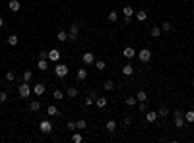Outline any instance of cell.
<instances>
[{
  "label": "cell",
  "instance_id": "obj_22",
  "mask_svg": "<svg viewBox=\"0 0 194 143\" xmlns=\"http://www.w3.org/2000/svg\"><path fill=\"white\" fill-rule=\"evenodd\" d=\"M138 110H140L142 114H146V112H148V110H150V107H148V100H140V104H138Z\"/></svg>",
  "mask_w": 194,
  "mask_h": 143
},
{
  "label": "cell",
  "instance_id": "obj_35",
  "mask_svg": "<svg viewBox=\"0 0 194 143\" xmlns=\"http://www.w3.org/2000/svg\"><path fill=\"white\" fill-rule=\"evenodd\" d=\"M86 126H87L86 120H78L76 122V130H86Z\"/></svg>",
  "mask_w": 194,
  "mask_h": 143
},
{
  "label": "cell",
  "instance_id": "obj_40",
  "mask_svg": "<svg viewBox=\"0 0 194 143\" xmlns=\"http://www.w3.org/2000/svg\"><path fill=\"white\" fill-rule=\"evenodd\" d=\"M93 103H95V95H91L90 99H86V107H91Z\"/></svg>",
  "mask_w": 194,
  "mask_h": 143
},
{
  "label": "cell",
  "instance_id": "obj_6",
  "mask_svg": "<svg viewBox=\"0 0 194 143\" xmlns=\"http://www.w3.org/2000/svg\"><path fill=\"white\" fill-rule=\"evenodd\" d=\"M82 62L86 66L93 64V62H95V54H93V52H83V54H82Z\"/></svg>",
  "mask_w": 194,
  "mask_h": 143
},
{
  "label": "cell",
  "instance_id": "obj_44",
  "mask_svg": "<svg viewBox=\"0 0 194 143\" xmlns=\"http://www.w3.org/2000/svg\"><path fill=\"white\" fill-rule=\"evenodd\" d=\"M66 128H68V130H76V122H68Z\"/></svg>",
  "mask_w": 194,
  "mask_h": 143
},
{
  "label": "cell",
  "instance_id": "obj_38",
  "mask_svg": "<svg viewBox=\"0 0 194 143\" xmlns=\"http://www.w3.org/2000/svg\"><path fill=\"white\" fill-rule=\"evenodd\" d=\"M6 100H8V93L6 91H0V104L6 103Z\"/></svg>",
  "mask_w": 194,
  "mask_h": 143
},
{
  "label": "cell",
  "instance_id": "obj_2",
  "mask_svg": "<svg viewBox=\"0 0 194 143\" xmlns=\"http://www.w3.org/2000/svg\"><path fill=\"white\" fill-rule=\"evenodd\" d=\"M31 93H33V87H31L29 83H25V81H23V83H19V87H18V95H19L22 99H27Z\"/></svg>",
  "mask_w": 194,
  "mask_h": 143
},
{
  "label": "cell",
  "instance_id": "obj_17",
  "mask_svg": "<svg viewBox=\"0 0 194 143\" xmlns=\"http://www.w3.org/2000/svg\"><path fill=\"white\" fill-rule=\"evenodd\" d=\"M122 73H124L126 77H130V76L134 73V66H132V64H126V66H122Z\"/></svg>",
  "mask_w": 194,
  "mask_h": 143
},
{
  "label": "cell",
  "instance_id": "obj_41",
  "mask_svg": "<svg viewBox=\"0 0 194 143\" xmlns=\"http://www.w3.org/2000/svg\"><path fill=\"white\" fill-rule=\"evenodd\" d=\"M132 122H134V118H132V116H124V126H126V128H128L130 124H132Z\"/></svg>",
  "mask_w": 194,
  "mask_h": 143
},
{
  "label": "cell",
  "instance_id": "obj_16",
  "mask_svg": "<svg viewBox=\"0 0 194 143\" xmlns=\"http://www.w3.org/2000/svg\"><path fill=\"white\" fill-rule=\"evenodd\" d=\"M56 41H58V43H66L68 41V31H58V33H56Z\"/></svg>",
  "mask_w": 194,
  "mask_h": 143
},
{
  "label": "cell",
  "instance_id": "obj_1",
  "mask_svg": "<svg viewBox=\"0 0 194 143\" xmlns=\"http://www.w3.org/2000/svg\"><path fill=\"white\" fill-rule=\"evenodd\" d=\"M78 37H80V22H74L68 27V41H78Z\"/></svg>",
  "mask_w": 194,
  "mask_h": 143
},
{
  "label": "cell",
  "instance_id": "obj_5",
  "mask_svg": "<svg viewBox=\"0 0 194 143\" xmlns=\"http://www.w3.org/2000/svg\"><path fill=\"white\" fill-rule=\"evenodd\" d=\"M39 130H41V134H52V124H51V120H41V124H39Z\"/></svg>",
  "mask_w": 194,
  "mask_h": 143
},
{
  "label": "cell",
  "instance_id": "obj_4",
  "mask_svg": "<svg viewBox=\"0 0 194 143\" xmlns=\"http://www.w3.org/2000/svg\"><path fill=\"white\" fill-rule=\"evenodd\" d=\"M68 72H70V70H68V66H66V64H56V66H55V73H56V77H66V76H68Z\"/></svg>",
  "mask_w": 194,
  "mask_h": 143
},
{
  "label": "cell",
  "instance_id": "obj_24",
  "mask_svg": "<svg viewBox=\"0 0 194 143\" xmlns=\"http://www.w3.org/2000/svg\"><path fill=\"white\" fill-rule=\"evenodd\" d=\"M29 110H31V112H39V110H41V103H39V100H33V103L29 104Z\"/></svg>",
  "mask_w": 194,
  "mask_h": 143
},
{
  "label": "cell",
  "instance_id": "obj_25",
  "mask_svg": "<svg viewBox=\"0 0 194 143\" xmlns=\"http://www.w3.org/2000/svg\"><path fill=\"white\" fill-rule=\"evenodd\" d=\"M18 43H19V37H18V35H10V37H8V45H10V46H16Z\"/></svg>",
  "mask_w": 194,
  "mask_h": 143
},
{
  "label": "cell",
  "instance_id": "obj_29",
  "mask_svg": "<svg viewBox=\"0 0 194 143\" xmlns=\"http://www.w3.org/2000/svg\"><path fill=\"white\" fill-rule=\"evenodd\" d=\"M52 99H56V100H62V99H64V93H62L60 89H55V91H52Z\"/></svg>",
  "mask_w": 194,
  "mask_h": 143
},
{
  "label": "cell",
  "instance_id": "obj_13",
  "mask_svg": "<svg viewBox=\"0 0 194 143\" xmlns=\"http://www.w3.org/2000/svg\"><path fill=\"white\" fill-rule=\"evenodd\" d=\"M37 68H39L41 72L49 70V60H47V58H39V62H37Z\"/></svg>",
  "mask_w": 194,
  "mask_h": 143
},
{
  "label": "cell",
  "instance_id": "obj_28",
  "mask_svg": "<svg viewBox=\"0 0 194 143\" xmlns=\"http://www.w3.org/2000/svg\"><path fill=\"white\" fill-rule=\"evenodd\" d=\"M185 122H188V124H192V122H194V110L185 112Z\"/></svg>",
  "mask_w": 194,
  "mask_h": 143
},
{
  "label": "cell",
  "instance_id": "obj_34",
  "mask_svg": "<svg viewBox=\"0 0 194 143\" xmlns=\"http://www.w3.org/2000/svg\"><path fill=\"white\" fill-rule=\"evenodd\" d=\"M150 35H151V37H159V35H161V29L155 25V27H151V29H150Z\"/></svg>",
  "mask_w": 194,
  "mask_h": 143
},
{
  "label": "cell",
  "instance_id": "obj_46",
  "mask_svg": "<svg viewBox=\"0 0 194 143\" xmlns=\"http://www.w3.org/2000/svg\"><path fill=\"white\" fill-rule=\"evenodd\" d=\"M186 2H190V0H186Z\"/></svg>",
  "mask_w": 194,
  "mask_h": 143
},
{
  "label": "cell",
  "instance_id": "obj_3",
  "mask_svg": "<svg viewBox=\"0 0 194 143\" xmlns=\"http://www.w3.org/2000/svg\"><path fill=\"white\" fill-rule=\"evenodd\" d=\"M136 56L140 58V62H142V64H148V62L151 60V50H150V49H142V50L136 52Z\"/></svg>",
  "mask_w": 194,
  "mask_h": 143
},
{
  "label": "cell",
  "instance_id": "obj_7",
  "mask_svg": "<svg viewBox=\"0 0 194 143\" xmlns=\"http://www.w3.org/2000/svg\"><path fill=\"white\" fill-rule=\"evenodd\" d=\"M122 14H124V18H126V22H132L134 8H132V6H124V8H122Z\"/></svg>",
  "mask_w": 194,
  "mask_h": 143
},
{
  "label": "cell",
  "instance_id": "obj_18",
  "mask_svg": "<svg viewBox=\"0 0 194 143\" xmlns=\"http://www.w3.org/2000/svg\"><path fill=\"white\" fill-rule=\"evenodd\" d=\"M134 15H136V19H138V22H146V19H148V14H146L144 10H138V12H134Z\"/></svg>",
  "mask_w": 194,
  "mask_h": 143
},
{
  "label": "cell",
  "instance_id": "obj_12",
  "mask_svg": "<svg viewBox=\"0 0 194 143\" xmlns=\"http://www.w3.org/2000/svg\"><path fill=\"white\" fill-rule=\"evenodd\" d=\"M122 56H124V58H128V60H130V58H134V56H136V50L132 49V46H126V49L122 50Z\"/></svg>",
  "mask_w": 194,
  "mask_h": 143
},
{
  "label": "cell",
  "instance_id": "obj_23",
  "mask_svg": "<svg viewBox=\"0 0 194 143\" xmlns=\"http://www.w3.org/2000/svg\"><path fill=\"white\" fill-rule=\"evenodd\" d=\"M47 114H51V116H60L58 108H56L55 104H49V108H47Z\"/></svg>",
  "mask_w": 194,
  "mask_h": 143
},
{
  "label": "cell",
  "instance_id": "obj_9",
  "mask_svg": "<svg viewBox=\"0 0 194 143\" xmlns=\"http://www.w3.org/2000/svg\"><path fill=\"white\" fill-rule=\"evenodd\" d=\"M8 8H10V12H19V8H22V6H19V0H10V2H8Z\"/></svg>",
  "mask_w": 194,
  "mask_h": 143
},
{
  "label": "cell",
  "instance_id": "obj_8",
  "mask_svg": "<svg viewBox=\"0 0 194 143\" xmlns=\"http://www.w3.org/2000/svg\"><path fill=\"white\" fill-rule=\"evenodd\" d=\"M60 60V50L58 49H52L49 52V62H58Z\"/></svg>",
  "mask_w": 194,
  "mask_h": 143
},
{
  "label": "cell",
  "instance_id": "obj_33",
  "mask_svg": "<svg viewBox=\"0 0 194 143\" xmlns=\"http://www.w3.org/2000/svg\"><path fill=\"white\" fill-rule=\"evenodd\" d=\"M136 99H138V100H148V93H146V91H138V93H136Z\"/></svg>",
  "mask_w": 194,
  "mask_h": 143
},
{
  "label": "cell",
  "instance_id": "obj_21",
  "mask_svg": "<svg viewBox=\"0 0 194 143\" xmlns=\"http://www.w3.org/2000/svg\"><path fill=\"white\" fill-rule=\"evenodd\" d=\"M146 120H148V122H155L157 120V112H155V110H148V112H146Z\"/></svg>",
  "mask_w": 194,
  "mask_h": 143
},
{
  "label": "cell",
  "instance_id": "obj_31",
  "mask_svg": "<svg viewBox=\"0 0 194 143\" xmlns=\"http://www.w3.org/2000/svg\"><path fill=\"white\" fill-rule=\"evenodd\" d=\"M124 103H126V107H134V104L138 103V99H136V97H126V99H124Z\"/></svg>",
  "mask_w": 194,
  "mask_h": 143
},
{
  "label": "cell",
  "instance_id": "obj_14",
  "mask_svg": "<svg viewBox=\"0 0 194 143\" xmlns=\"http://www.w3.org/2000/svg\"><path fill=\"white\" fill-rule=\"evenodd\" d=\"M33 93L37 95V97H41V95L45 93V85H43V83H35V85H33Z\"/></svg>",
  "mask_w": 194,
  "mask_h": 143
},
{
  "label": "cell",
  "instance_id": "obj_32",
  "mask_svg": "<svg viewBox=\"0 0 194 143\" xmlns=\"http://www.w3.org/2000/svg\"><path fill=\"white\" fill-rule=\"evenodd\" d=\"M167 114H169V108H167V107H161L159 110H157V116H161V118H165Z\"/></svg>",
  "mask_w": 194,
  "mask_h": 143
},
{
  "label": "cell",
  "instance_id": "obj_11",
  "mask_svg": "<svg viewBox=\"0 0 194 143\" xmlns=\"http://www.w3.org/2000/svg\"><path fill=\"white\" fill-rule=\"evenodd\" d=\"M78 93H80V91H78V87H74V85L66 89V97H68V99H76V97H78Z\"/></svg>",
  "mask_w": 194,
  "mask_h": 143
},
{
  "label": "cell",
  "instance_id": "obj_43",
  "mask_svg": "<svg viewBox=\"0 0 194 143\" xmlns=\"http://www.w3.org/2000/svg\"><path fill=\"white\" fill-rule=\"evenodd\" d=\"M39 58H47V60H49V52H47V50H41V52H39Z\"/></svg>",
  "mask_w": 194,
  "mask_h": 143
},
{
  "label": "cell",
  "instance_id": "obj_20",
  "mask_svg": "<svg viewBox=\"0 0 194 143\" xmlns=\"http://www.w3.org/2000/svg\"><path fill=\"white\" fill-rule=\"evenodd\" d=\"M95 104H97V108H105L107 107V99L105 97H95Z\"/></svg>",
  "mask_w": 194,
  "mask_h": 143
},
{
  "label": "cell",
  "instance_id": "obj_26",
  "mask_svg": "<svg viewBox=\"0 0 194 143\" xmlns=\"http://www.w3.org/2000/svg\"><path fill=\"white\" fill-rule=\"evenodd\" d=\"M31 77H33V72H31V70H25V72H23V77H22V81L29 83V81H31Z\"/></svg>",
  "mask_w": 194,
  "mask_h": 143
},
{
  "label": "cell",
  "instance_id": "obj_39",
  "mask_svg": "<svg viewBox=\"0 0 194 143\" xmlns=\"http://www.w3.org/2000/svg\"><path fill=\"white\" fill-rule=\"evenodd\" d=\"M82 139H83L82 134H74V135H72V141H74V143H82Z\"/></svg>",
  "mask_w": 194,
  "mask_h": 143
},
{
  "label": "cell",
  "instance_id": "obj_42",
  "mask_svg": "<svg viewBox=\"0 0 194 143\" xmlns=\"http://www.w3.org/2000/svg\"><path fill=\"white\" fill-rule=\"evenodd\" d=\"M6 79H8V81H14V79H16V73H14V72H8V73H6Z\"/></svg>",
  "mask_w": 194,
  "mask_h": 143
},
{
  "label": "cell",
  "instance_id": "obj_45",
  "mask_svg": "<svg viewBox=\"0 0 194 143\" xmlns=\"http://www.w3.org/2000/svg\"><path fill=\"white\" fill-rule=\"evenodd\" d=\"M0 27H4V18H0Z\"/></svg>",
  "mask_w": 194,
  "mask_h": 143
},
{
  "label": "cell",
  "instance_id": "obj_10",
  "mask_svg": "<svg viewBox=\"0 0 194 143\" xmlns=\"http://www.w3.org/2000/svg\"><path fill=\"white\" fill-rule=\"evenodd\" d=\"M76 77L80 79V81H86V79H87V70H86V68H78Z\"/></svg>",
  "mask_w": 194,
  "mask_h": 143
},
{
  "label": "cell",
  "instance_id": "obj_37",
  "mask_svg": "<svg viewBox=\"0 0 194 143\" xmlns=\"http://www.w3.org/2000/svg\"><path fill=\"white\" fill-rule=\"evenodd\" d=\"M107 18H109V22H117V18H118V15H117V12L113 10V12H109V15H107Z\"/></svg>",
  "mask_w": 194,
  "mask_h": 143
},
{
  "label": "cell",
  "instance_id": "obj_19",
  "mask_svg": "<svg viewBox=\"0 0 194 143\" xmlns=\"http://www.w3.org/2000/svg\"><path fill=\"white\" fill-rule=\"evenodd\" d=\"M175 126L177 128H182V126H185V114H179V116H175Z\"/></svg>",
  "mask_w": 194,
  "mask_h": 143
},
{
  "label": "cell",
  "instance_id": "obj_36",
  "mask_svg": "<svg viewBox=\"0 0 194 143\" xmlns=\"http://www.w3.org/2000/svg\"><path fill=\"white\" fill-rule=\"evenodd\" d=\"M95 66H97V70H105V68H107L105 60H97V62H95Z\"/></svg>",
  "mask_w": 194,
  "mask_h": 143
},
{
  "label": "cell",
  "instance_id": "obj_15",
  "mask_svg": "<svg viewBox=\"0 0 194 143\" xmlns=\"http://www.w3.org/2000/svg\"><path fill=\"white\" fill-rule=\"evenodd\" d=\"M105 128H107V131H111V134H115V131H117V122H115V120H107Z\"/></svg>",
  "mask_w": 194,
  "mask_h": 143
},
{
  "label": "cell",
  "instance_id": "obj_27",
  "mask_svg": "<svg viewBox=\"0 0 194 143\" xmlns=\"http://www.w3.org/2000/svg\"><path fill=\"white\" fill-rule=\"evenodd\" d=\"M103 87H105V91H113V89H115V81H113V79H107V81L103 83Z\"/></svg>",
  "mask_w": 194,
  "mask_h": 143
},
{
  "label": "cell",
  "instance_id": "obj_30",
  "mask_svg": "<svg viewBox=\"0 0 194 143\" xmlns=\"http://www.w3.org/2000/svg\"><path fill=\"white\" fill-rule=\"evenodd\" d=\"M171 29H173V23H171V22H163V23H161V31H165V33H169Z\"/></svg>",
  "mask_w": 194,
  "mask_h": 143
}]
</instances>
